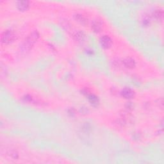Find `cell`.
I'll list each match as a JSON object with an SVG mask.
<instances>
[{
    "label": "cell",
    "mask_w": 164,
    "mask_h": 164,
    "mask_svg": "<svg viewBox=\"0 0 164 164\" xmlns=\"http://www.w3.org/2000/svg\"><path fill=\"white\" fill-rule=\"evenodd\" d=\"M38 37H39V34L37 31H33V32L31 33L21 46V49L23 52H27L32 48V47L38 40Z\"/></svg>",
    "instance_id": "obj_1"
},
{
    "label": "cell",
    "mask_w": 164,
    "mask_h": 164,
    "mask_svg": "<svg viewBox=\"0 0 164 164\" xmlns=\"http://www.w3.org/2000/svg\"><path fill=\"white\" fill-rule=\"evenodd\" d=\"M15 39V34L10 30H7L2 34L1 42L4 44H10Z\"/></svg>",
    "instance_id": "obj_2"
},
{
    "label": "cell",
    "mask_w": 164,
    "mask_h": 164,
    "mask_svg": "<svg viewBox=\"0 0 164 164\" xmlns=\"http://www.w3.org/2000/svg\"><path fill=\"white\" fill-rule=\"evenodd\" d=\"M100 44L103 48L108 49L110 48V46H112V41L110 37L107 36H104L100 38Z\"/></svg>",
    "instance_id": "obj_3"
},
{
    "label": "cell",
    "mask_w": 164,
    "mask_h": 164,
    "mask_svg": "<svg viewBox=\"0 0 164 164\" xmlns=\"http://www.w3.org/2000/svg\"><path fill=\"white\" fill-rule=\"evenodd\" d=\"M73 37L76 41L78 42H83L85 38V35L81 30H76L73 34Z\"/></svg>",
    "instance_id": "obj_4"
},
{
    "label": "cell",
    "mask_w": 164,
    "mask_h": 164,
    "mask_svg": "<svg viewBox=\"0 0 164 164\" xmlns=\"http://www.w3.org/2000/svg\"><path fill=\"white\" fill-rule=\"evenodd\" d=\"M92 30L96 33L100 32L103 28V24L99 20H94L92 23Z\"/></svg>",
    "instance_id": "obj_5"
},
{
    "label": "cell",
    "mask_w": 164,
    "mask_h": 164,
    "mask_svg": "<svg viewBox=\"0 0 164 164\" xmlns=\"http://www.w3.org/2000/svg\"><path fill=\"white\" fill-rule=\"evenodd\" d=\"M123 64L125 67L128 69H134L136 65L135 60L131 58H127L124 59L123 61Z\"/></svg>",
    "instance_id": "obj_6"
},
{
    "label": "cell",
    "mask_w": 164,
    "mask_h": 164,
    "mask_svg": "<svg viewBox=\"0 0 164 164\" xmlns=\"http://www.w3.org/2000/svg\"><path fill=\"white\" fill-rule=\"evenodd\" d=\"M121 96L125 99H131L134 96V92L129 88H125L121 91Z\"/></svg>",
    "instance_id": "obj_7"
},
{
    "label": "cell",
    "mask_w": 164,
    "mask_h": 164,
    "mask_svg": "<svg viewBox=\"0 0 164 164\" xmlns=\"http://www.w3.org/2000/svg\"><path fill=\"white\" fill-rule=\"evenodd\" d=\"M17 7L20 11H26L29 7V2L28 1H19L17 3Z\"/></svg>",
    "instance_id": "obj_8"
},
{
    "label": "cell",
    "mask_w": 164,
    "mask_h": 164,
    "mask_svg": "<svg viewBox=\"0 0 164 164\" xmlns=\"http://www.w3.org/2000/svg\"><path fill=\"white\" fill-rule=\"evenodd\" d=\"M88 99L89 103H91V105L93 107H97L99 103V98L96 96L94 94H90L88 96Z\"/></svg>",
    "instance_id": "obj_9"
},
{
    "label": "cell",
    "mask_w": 164,
    "mask_h": 164,
    "mask_svg": "<svg viewBox=\"0 0 164 164\" xmlns=\"http://www.w3.org/2000/svg\"><path fill=\"white\" fill-rule=\"evenodd\" d=\"M74 18H75L76 21L79 22L80 24H81L82 25H86L88 22L87 19L81 14H75V15H74Z\"/></svg>",
    "instance_id": "obj_10"
},
{
    "label": "cell",
    "mask_w": 164,
    "mask_h": 164,
    "mask_svg": "<svg viewBox=\"0 0 164 164\" xmlns=\"http://www.w3.org/2000/svg\"><path fill=\"white\" fill-rule=\"evenodd\" d=\"M153 17L158 21H162L163 18V12L162 10H156L153 13Z\"/></svg>",
    "instance_id": "obj_11"
},
{
    "label": "cell",
    "mask_w": 164,
    "mask_h": 164,
    "mask_svg": "<svg viewBox=\"0 0 164 164\" xmlns=\"http://www.w3.org/2000/svg\"><path fill=\"white\" fill-rule=\"evenodd\" d=\"M142 23H143V25H144L145 26H149L150 25V23H151V19L150 17H146L144 18L143 19V21H142Z\"/></svg>",
    "instance_id": "obj_12"
},
{
    "label": "cell",
    "mask_w": 164,
    "mask_h": 164,
    "mask_svg": "<svg viewBox=\"0 0 164 164\" xmlns=\"http://www.w3.org/2000/svg\"><path fill=\"white\" fill-rule=\"evenodd\" d=\"M23 99H24V101H26V102H30V101H32V96H30L29 95H26L23 97Z\"/></svg>",
    "instance_id": "obj_13"
},
{
    "label": "cell",
    "mask_w": 164,
    "mask_h": 164,
    "mask_svg": "<svg viewBox=\"0 0 164 164\" xmlns=\"http://www.w3.org/2000/svg\"><path fill=\"white\" fill-rule=\"evenodd\" d=\"M126 108L128 109V110H132L133 108H134V104H133L131 102H128L126 104Z\"/></svg>",
    "instance_id": "obj_14"
}]
</instances>
